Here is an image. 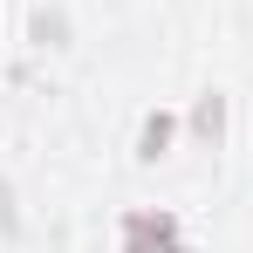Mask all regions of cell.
<instances>
[{"label":"cell","mask_w":253,"mask_h":253,"mask_svg":"<svg viewBox=\"0 0 253 253\" xmlns=\"http://www.w3.org/2000/svg\"><path fill=\"white\" fill-rule=\"evenodd\" d=\"M124 253H185L171 212H130L124 219Z\"/></svg>","instance_id":"6da1fadb"},{"label":"cell","mask_w":253,"mask_h":253,"mask_svg":"<svg viewBox=\"0 0 253 253\" xmlns=\"http://www.w3.org/2000/svg\"><path fill=\"white\" fill-rule=\"evenodd\" d=\"M171 137H178V117H171V110H151V117L137 124V158H144V165H151V158H165Z\"/></svg>","instance_id":"7a4b0ae2"},{"label":"cell","mask_w":253,"mask_h":253,"mask_svg":"<svg viewBox=\"0 0 253 253\" xmlns=\"http://www.w3.org/2000/svg\"><path fill=\"white\" fill-rule=\"evenodd\" d=\"M219 130H226V96H199V103H192V137H219Z\"/></svg>","instance_id":"3957f363"}]
</instances>
